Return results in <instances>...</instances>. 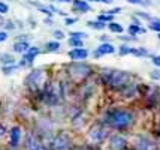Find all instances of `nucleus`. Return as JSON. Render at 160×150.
<instances>
[{
  "instance_id": "nucleus-1",
  "label": "nucleus",
  "mask_w": 160,
  "mask_h": 150,
  "mask_svg": "<svg viewBox=\"0 0 160 150\" xmlns=\"http://www.w3.org/2000/svg\"><path fill=\"white\" fill-rule=\"evenodd\" d=\"M135 122V116L132 111L120 108V110H114L108 114V123L109 126L115 129H127L130 128Z\"/></svg>"
},
{
  "instance_id": "nucleus-2",
  "label": "nucleus",
  "mask_w": 160,
  "mask_h": 150,
  "mask_svg": "<svg viewBox=\"0 0 160 150\" xmlns=\"http://www.w3.org/2000/svg\"><path fill=\"white\" fill-rule=\"evenodd\" d=\"M102 78L111 89H121L129 84L130 74L118 69H105L102 71Z\"/></svg>"
},
{
  "instance_id": "nucleus-3",
  "label": "nucleus",
  "mask_w": 160,
  "mask_h": 150,
  "mask_svg": "<svg viewBox=\"0 0 160 150\" xmlns=\"http://www.w3.org/2000/svg\"><path fill=\"white\" fill-rule=\"evenodd\" d=\"M90 72H91V68L85 63H70L68 66V74L73 80H77V81L87 78L90 75Z\"/></svg>"
},
{
  "instance_id": "nucleus-4",
  "label": "nucleus",
  "mask_w": 160,
  "mask_h": 150,
  "mask_svg": "<svg viewBox=\"0 0 160 150\" xmlns=\"http://www.w3.org/2000/svg\"><path fill=\"white\" fill-rule=\"evenodd\" d=\"M63 96L62 87H57L56 84H49L43 89V101L48 105H57Z\"/></svg>"
},
{
  "instance_id": "nucleus-5",
  "label": "nucleus",
  "mask_w": 160,
  "mask_h": 150,
  "mask_svg": "<svg viewBox=\"0 0 160 150\" xmlns=\"http://www.w3.org/2000/svg\"><path fill=\"white\" fill-rule=\"evenodd\" d=\"M70 146V140H69V135L68 134H58L52 138L51 141V150H68Z\"/></svg>"
},
{
  "instance_id": "nucleus-6",
  "label": "nucleus",
  "mask_w": 160,
  "mask_h": 150,
  "mask_svg": "<svg viewBox=\"0 0 160 150\" xmlns=\"http://www.w3.org/2000/svg\"><path fill=\"white\" fill-rule=\"evenodd\" d=\"M43 77H45V72L42 69H33L27 77V84L30 86V89H33V90L39 89L43 81Z\"/></svg>"
},
{
  "instance_id": "nucleus-7",
  "label": "nucleus",
  "mask_w": 160,
  "mask_h": 150,
  "mask_svg": "<svg viewBox=\"0 0 160 150\" xmlns=\"http://www.w3.org/2000/svg\"><path fill=\"white\" fill-rule=\"evenodd\" d=\"M135 150H157V146L148 137L139 135L135 140Z\"/></svg>"
},
{
  "instance_id": "nucleus-8",
  "label": "nucleus",
  "mask_w": 160,
  "mask_h": 150,
  "mask_svg": "<svg viewBox=\"0 0 160 150\" xmlns=\"http://www.w3.org/2000/svg\"><path fill=\"white\" fill-rule=\"evenodd\" d=\"M88 137H90V140L93 143H102L105 138H106V131H105L100 125H96V126H93V128L90 129Z\"/></svg>"
},
{
  "instance_id": "nucleus-9",
  "label": "nucleus",
  "mask_w": 160,
  "mask_h": 150,
  "mask_svg": "<svg viewBox=\"0 0 160 150\" xmlns=\"http://www.w3.org/2000/svg\"><path fill=\"white\" fill-rule=\"evenodd\" d=\"M126 144L127 141L121 135H112L109 138V150H126Z\"/></svg>"
},
{
  "instance_id": "nucleus-10",
  "label": "nucleus",
  "mask_w": 160,
  "mask_h": 150,
  "mask_svg": "<svg viewBox=\"0 0 160 150\" xmlns=\"http://www.w3.org/2000/svg\"><path fill=\"white\" fill-rule=\"evenodd\" d=\"M115 53V47L112 44H108V42H103L100 44L98 48H96V53H94V57H103L106 54H114Z\"/></svg>"
},
{
  "instance_id": "nucleus-11",
  "label": "nucleus",
  "mask_w": 160,
  "mask_h": 150,
  "mask_svg": "<svg viewBox=\"0 0 160 150\" xmlns=\"http://www.w3.org/2000/svg\"><path fill=\"white\" fill-rule=\"evenodd\" d=\"M41 51H39V48L38 47H30V50L24 54V59L21 60V66H27V65L33 63V60H35V57L39 54Z\"/></svg>"
},
{
  "instance_id": "nucleus-12",
  "label": "nucleus",
  "mask_w": 160,
  "mask_h": 150,
  "mask_svg": "<svg viewBox=\"0 0 160 150\" xmlns=\"http://www.w3.org/2000/svg\"><path fill=\"white\" fill-rule=\"evenodd\" d=\"M42 146V143L39 141V138L33 134H28L26 137V150H38Z\"/></svg>"
},
{
  "instance_id": "nucleus-13",
  "label": "nucleus",
  "mask_w": 160,
  "mask_h": 150,
  "mask_svg": "<svg viewBox=\"0 0 160 150\" xmlns=\"http://www.w3.org/2000/svg\"><path fill=\"white\" fill-rule=\"evenodd\" d=\"M69 57L72 60H85L88 57V51L85 48H73L72 51H69Z\"/></svg>"
},
{
  "instance_id": "nucleus-14",
  "label": "nucleus",
  "mask_w": 160,
  "mask_h": 150,
  "mask_svg": "<svg viewBox=\"0 0 160 150\" xmlns=\"http://www.w3.org/2000/svg\"><path fill=\"white\" fill-rule=\"evenodd\" d=\"M21 141V129L18 126H14L11 129V140H9V144L11 147H17Z\"/></svg>"
},
{
  "instance_id": "nucleus-15",
  "label": "nucleus",
  "mask_w": 160,
  "mask_h": 150,
  "mask_svg": "<svg viewBox=\"0 0 160 150\" xmlns=\"http://www.w3.org/2000/svg\"><path fill=\"white\" fill-rule=\"evenodd\" d=\"M91 8L90 5L87 3V2H84V0H73V11H77V12H88Z\"/></svg>"
},
{
  "instance_id": "nucleus-16",
  "label": "nucleus",
  "mask_w": 160,
  "mask_h": 150,
  "mask_svg": "<svg viewBox=\"0 0 160 150\" xmlns=\"http://www.w3.org/2000/svg\"><path fill=\"white\" fill-rule=\"evenodd\" d=\"M30 50V45L27 41H17L14 44V51L15 53H20V54H26Z\"/></svg>"
},
{
  "instance_id": "nucleus-17",
  "label": "nucleus",
  "mask_w": 160,
  "mask_h": 150,
  "mask_svg": "<svg viewBox=\"0 0 160 150\" xmlns=\"http://www.w3.org/2000/svg\"><path fill=\"white\" fill-rule=\"evenodd\" d=\"M0 63H3L5 66H11V65H15V59L14 56L11 54H0Z\"/></svg>"
},
{
  "instance_id": "nucleus-18",
  "label": "nucleus",
  "mask_w": 160,
  "mask_h": 150,
  "mask_svg": "<svg viewBox=\"0 0 160 150\" xmlns=\"http://www.w3.org/2000/svg\"><path fill=\"white\" fill-rule=\"evenodd\" d=\"M145 30L142 29L141 26H138V24H130L129 26V33H130V36H133V38H136L138 35H141V33H144Z\"/></svg>"
},
{
  "instance_id": "nucleus-19",
  "label": "nucleus",
  "mask_w": 160,
  "mask_h": 150,
  "mask_svg": "<svg viewBox=\"0 0 160 150\" xmlns=\"http://www.w3.org/2000/svg\"><path fill=\"white\" fill-rule=\"evenodd\" d=\"M108 29L111 30L112 33H123L124 32V27L121 26V24H118V23H115V21H112L108 24Z\"/></svg>"
},
{
  "instance_id": "nucleus-20",
  "label": "nucleus",
  "mask_w": 160,
  "mask_h": 150,
  "mask_svg": "<svg viewBox=\"0 0 160 150\" xmlns=\"http://www.w3.org/2000/svg\"><path fill=\"white\" fill-rule=\"evenodd\" d=\"M130 54L136 56V57H148L150 53L145 50V48H132L130 50Z\"/></svg>"
},
{
  "instance_id": "nucleus-21",
  "label": "nucleus",
  "mask_w": 160,
  "mask_h": 150,
  "mask_svg": "<svg viewBox=\"0 0 160 150\" xmlns=\"http://www.w3.org/2000/svg\"><path fill=\"white\" fill-rule=\"evenodd\" d=\"M87 26L91 27V29L94 30H103L106 26H105V23H100V21H88L87 23Z\"/></svg>"
},
{
  "instance_id": "nucleus-22",
  "label": "nucleus",
  "mask_w": 160,
  "mask_h": 150,
  "mask_svg": "<svg viewBox=\"0 0 160 150\" xmlns=\"http://www.w3.org/2000/svg\"><path fill=\"white\" fill-rule=\"evenodd\" d=\"M98 21H100V23H112L114 21V15H111V14H100L98 17Z\"/></svg>"
},
{
  "instance_id": "nucleus-23",
  "label": "nucleus",
  "mask_w": 160,
  "mask_h": 150,
  "mask_svg": "<svg viewBox=\"0 0 160 150\" xmlns=\"http://www.w3.org/2000/svg\"><path fill=\"white\" fill-rule=\"evenodd\" d=\"M69 45L73 48H82V39H77V38H70Z\"/></svg>"
},
{
  "instance_id": "nucleus-24",
  "label": "nucleus",
  "mask_w": 160,
  "mask_h": 150,
  "mask_svg": "<svg viewBox=\"0 0 160 150\" xmlns=\"http://www.w3.org/2000/svg\"><path fill=\"white\" fill-rule=\"evenodd\" d=\"M47 50L48 51H58L60 50V44L57 42V41H49L47 44Z\"/></svg>"
},
{
  "instance_id": "nucleus-25",
  "label": "nucleus",
  "mask_w": 160,
  "mask_h": 150,
  "mask_svg": "<svg viewBox=\"0 0 160 150\" xmlns=\"http://www.w3.org/2000/svg\"><path fill=\"white\" fill-rule=\"evenodd\" d=\"M148 29L154 30V32H157V33H160V20H153V21L148 24Z\"/></svg>"
},
{
  "instance_id": "nucleus-26",
  "label": "nucleus",
  "mask_w": 160,
  "mask_h": 150,
  "mask_svg": "<svg viewBox=\"0 0 160 150\" xmlns=\"http://www.w3.org/2000/svg\"><path fill=\"white\" fill-rule=\"evenodd\" d=\"M130 47H127V45H121L120 47V56H127V54H130Z\"/></svg>"
},
{
  "instance_id": "nucleus-27",
  "label": "nucleus",
  "mask_w": 160,
  "mask_h": 150,
  "mask_svg": "<svg viewBox=\"0 0 160 150\" xmlns=\"http://www.w3.org/2000/svg\"><path fill=\"white\" fill-rule=\"evenodd\" d=\"M70 38L84 39V38H87V33H84V32H72V33H70Z\"/></svg>"
},
{
  "instance_id": "nucleus-28",
  "label": "nucleus",
  "mask_w": 160,
  "mask_h": 150,
  "mask_svg": "<svg viewBox=\"0 0 160 150\" xmlns=\"http://www.w3.org/2000/svg\"><path fill=\"white\" fill-rule=\"evenodd\" d=\"M136 15H138V17H141V18H144V20H148V21L151 23L154 20L153 17H151V15H148V14H145V12H136Z\"/></svg>"
},
{
  "instance_id": "nucleus-29",
  "label": "nucleus",
  "mask_w": 160,
  "mask_h": 150,
  "mask_svg": "<svg viewBox=\"0 0 160 150\" xmlns=\"http://www.w3.org/2000/svg\"><path fill=\"white\" fill-rule=\"evenodd\" d=\"M15 69H17V65H11V66H3V72H5V74H11V72L12 71H15Z\"/></svg>"
},
{
  "instance_id": "nucleus-30",
  "label": "nucleus",
  "mask_w": 160,
  "mask_h": 150,
  "mask_svg": "<svg viewBox=\"0 0 160 150\" xmlns=\"http://www.w3.org/2000/svg\"><path fill=\"white\" fill-rule=\"evenodd\" d=\"M8 12H9V6H8L6 3L0 2V14H8Z\"/></svg>"
},
{
  "instance_id": "nucleus-31",
  "label": "nucleus",
  "mask_w": 160,
  "mask_h": 150,
  "mask_svg": "<svg viewBox=\"0 0 160 150\" xmlns=\"http://www.w3.org/2000/svg\"><path fill=\"white\" fill-rule=\"evenodd\" d=\"M151 62H153V65L157 68V69H160V56H153Z\"/></svg>"
},
{
  "instance_id": "nucleus-32",
  "label": "nucleus",
  "mask_w": 160,
  "mask_h": 150,
  "mask_svg": "<svg viewBox=\"0 0 160 150\" xmlns=\"http://www.w3.org/2000/svg\"><path fill=\"white\" fill-rule=\"evenodd\" d=\"M150 77L153 80H160V69H154V71L150 74Z\"/></svg>"
},
{
  "instance_id": "nucleus-33",
  "label": "nucleus",
  "mask_w": 160,
  "mask_h": 150,
  "mask_svg": "<svg viewBox=\"0 0 160 150\" xmlns=\"http://www.w3.org/2000/svg\"><path fill=\"white\" fill-rule=\"evenodd\" d=\"M52 35H54L56 39H63V38H64V33L60 32V30H54V33H52Z\"/></svg>"
},
{
  "instance_id": "nucleus-34",
  "label": "nucleus",
  "mask_w": 160,
  "mask_h": 150,
  "mask_svg": "<svg viewBox=\"0 0 160 150\" xmlns=\"http://www.w3.org/2000/svg\"><path fill=\"white\" fill-rule=\"evenodd\" d=\"M78 21V18H66V24H68V26H72V24H75V23Z\"/></svg>"
},
{
  "instance_id": "nucleus-35",
  "label": "nucleus",
  "mask_w": 160,
  "mask_h": 150,
  "mask_svg": "<svg viewBox=\"0 0 160 150\" xmlns=\"http://www.w3.org/2000/svg\"><path fill=\"white\" fill-rule=\"evenodd\" d=\"M120 12H121V8H114V9H111V11H108V14H111V15L120 14Z\"/></svg>"
},
{
  "instance_id": "nucleus-36",
  "label": "nucleus",
  "mask_w": 160,
  "mask_h": 150,
  "mask_svg": "<svg viewBox=\"0 0 160 150\" xmlns=\"http://www.w3.org/2000/svg\"><path fill=\"white\" fill-rule=\"evenodd\" d=\"M8 39V33L6 32H0V42H5Z\"/></svg>"
},
{
  "instance_id": "nucleus-37",
  "label": "nucleus",
  "mask_w": 160,
  "mask_h": 150,
  "mask_svg": "<svg viewBox=\"0 0 160 150\" xmlns=\"http://www.w3.org/2000/svg\"><path fill=\"white\" fill-rule=\"evenodd\" d=\"M120 39H121V41H127V42H129V41H135L136 38H133V36H120Z\"/></svg>"
},
{
  "instance_id": "nucleus-38",
  "label": "nucleus",
  "mask_w": 160,
  "mask_h": 150,
  "mask_svg": "<svg viewBox=\"0 0 160 150\" xmlns=\"http://www.w3.org/2000/svg\"><path fill=\"white\" fill-rule=\"evenodd\" d=\"M129 3H132V5H142L144 3V0H127Z\"/></svg>"
},
{
  "instance_id": "nucleus-39",
  "label": "nucleus",
  "mask_w": 160,
  "mask_h": 150,
  "mask_svg": "<svg viewBox=\"0 0 160 150\" xmlns=\"http://www.w3.org/2000/svg\"><path fill=\"white\" fill-rule=\"evenodd\" d=\"M91 2H102V3H112V0H91Z\"/></svg>"
},
{
  "instance_id": "nucleus-40",
  "label": "nucleus",
  "mask_w": 160,
  "mask_h": 150,
  "mask_svg": "<svg viewBox=\"0 0 160 150\" xmlns=\"http://www.w3.org/2000/svg\"><path fill=\"white\" fill-rule=\"evenodd\" d=\"M3 134H5V126H3V125H0V137L3 135Z\"/></svg>"
},
{
  "instance_id": "nucleus-41",
  "label": "nucleus",
  "mask_w": 160,
  "mask_h": 150,
  "mask_svg": "<svg viewBox=\"0 0 160 150\" xmlns=\"http://www.w3.org/2000/svg\"><path fill=\"white\" fill-rule=\"evenodd\" d=\"M57 2H60V3H69V2H73V0H57Z\"/></svg>"
},
{
  "instance_id": "nucleus-42",
  "label": "nucleus",
  "mask_w": 160,
  "mask_h": 150,
  "mask_svg": "<svg viewBox=\"0 0 160 150\" xmlns=\"http://www.w3.org/2000/svg\"><path fill=\"white\" fill-rule=\"evenodd\" d=\"M99 39H102L103 42H106V41H108V36H102V38H99Z\"/></svg>"
},
{
  "instance_id": "nucleus-43",
  "label": "nucleus",
  "mask_w": 160,
  "mask_h": 150,
  "mask_svg": "<svg viewBox=\"0 0 160 150\" xmlns=\"http://www.w3.org/2000/svg\"><path fill=\"white\" fill-rule=\"evenodd\" d=\"M157 38H159V41H160V33H157Z\"/></svg>"
},
{
  "instance_id": "nucleus-44",
  "label": "nucleus",
  "mask_w": 160,
  "mask_h": 150,
  "mask_svg": "<svg viewBox=\"0 0 160 150\" xmlns=\"http://www.w3.org/2000/svg\"><path fill=\"white\" fill-rule=\"evenodd\" d=\"M0 150H2V149H0Z\"/></svg>"
}]
</instances>
